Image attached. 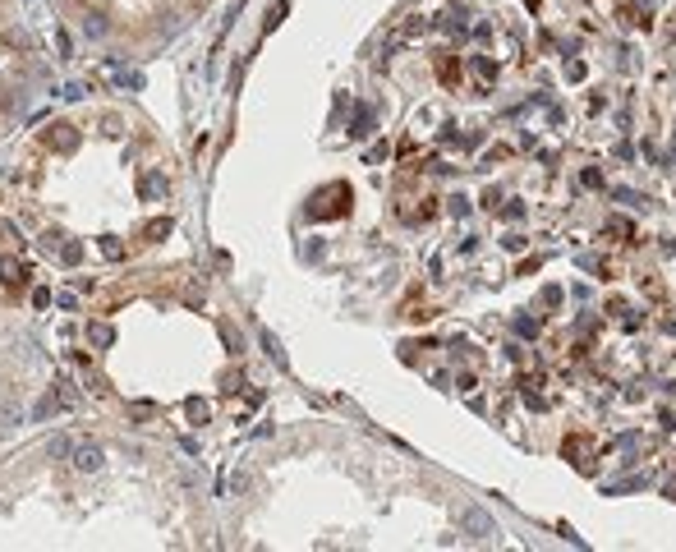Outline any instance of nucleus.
<instances>
[{"instance_id": "obj_1", "label": "nucleus", "mask_w": 676, "mask_h": 552, "mask_svg": "<svg viewBox=\"0 0 676 552\" xmlns=\"http://www.w3.org/2000/svg\"><path fill=\"white\" fill-rule=\"evenodd\" d=\"M460 529H465L469 539H493L497 534V520L488 516L483 507H465V511H460Z\"/></svg>"}, {"instance_id": "obj_2", "label": "nucleus", "mask_w": 676, "mask_h": 552, "mask_svg": "<svg viewBox=\"0 0 676 552\" xmlns=\"http://www.w3.org/2000/svg\"><path fill=\"white\" fill-rule=\"evenodd\" d=\"M345 198H350V184H336V189H322L318 198L309 202V217H327V212H345Z\"/></svg>"}, {"instance_id": "obj_3", "label": "nucleus", "mask_w": 676, "mask_h": 552, "mask_svg": "<svg viewBox=\"0 0 676 552\" xmlns=\"http://www.w3.org/2000/svg\"><path fill=\"white\" fill-rule=\"evenodd\" d=\"M70 460H74L78 474H97L106 465V451L97 447V442H78V447H70Z\"/></svg>"}, {"instance_id": "obj_4", "label": "nucleus", "mask_w": 676, "mask_h": 552, "mask_svg": "<svg viewBox=\"0 0 676 552\" xmlns=\"http://www.w3.org/2000/svg\"><path fill=\"white\" fill-rule=\"evenodd\" d=\"M70 401H74L70 391H51V396H42V401H37V410H33V419H51V414H55V410H65Z\"/></svg>"}, {"instance_id": "obj_5", "label": "nucleus", "mask_w": 676, "mask_h": 552, "mask_svg": "<svg viewBox=\"0 0 676 552\" xmlns=\"http://www.w3.org/2000/svg\"><path fill=\"white\" fill-rule=\"evenodd\" d=\"M139 193L143 198H166V175L161 171H148V175L139 180Z\"/></svg>"}, {"instance_id": "obj_6", "label": "nucleus", "mask_w": 676, "mask_h": 552, "mask_svg": "<svg viewBox=\"0 0 676 552\" xmlns=\"http://www.w3.org/2000/svg\"><path fill=\"white\" fill-rule=\"evenodd\" d=\"M23 276H28V267L18 258H0V281L5 286H23Z\"/></svg>"}, {"instance_id": "obj_7", "label": "nucleus", "mask_w": 676, "mask_h": 552, "mask_svg": "<svg viewBox=\"0 0 676 552\" xmlns=\"http://www.w3.org/2000/svg\"><path fill=\"white\" fill-rule=\"evenodd\" d=\"M217 332H221V341H225V350H230V355H244V336H240V327H235V323H225V318H221Z\"/></svg>"}, {"instance_id": "obj_8", "label": "nucleus", "mask_w": 676, "mask_h": 552, "mask_svg": "<svg viewBox=\"0 0 676 552\" xmlns=\"http://www.w3.org/2000/svg\"><path fill=\"white\" fill-rule=\"evenodd\" d=\"M373 111H368V106H359L355 111V120H350V134H355V139H368V134H373Z\"/></svg>"}, {"instance_id": "obj_9", "label": "nucleus", "mask_w": 676, "mask_h": 552, "mask_svg": "<svg viewBox=\"0 0 676 552\" xmlns=\"http://www.w3.org/2000/svg\"><path fill=\"white\" fill-rule=\"evenodd\" d=\"M258 341H262V350H267V359H272V364H277V368H286V350H281V341L267 332V327L258 332Z\"/></svg>"}, {"instance_id": "obj_10", "label": "nucleus", "mask_w": 676, "mask_h": 552, "mask_svg": "<svg viewBox=\"0 0 676 552\" xmlns=\"http://www.w3.org/2000/svg\"><path fill=\"white\" fill-rule=\"evenodd\" d=\"M87 341H92V345H111V327H106V323H92V327H87Z\"/></svg>"}, {"instance_id": "obj_11", "label": "nucleus", "mask_w": 676, "mask_h": 552, "mask_svg": "<svg viewBox=\"0 0 676 552\" xmlns=\"http://www.w3.org/2000/svg\"><path fill=\"white\" fill-rule=\"evenodd\" d=\"M607 235H626V239H631L635 226H631V221H621V217H612V221H607Z\"/></svg>"}, {"instance_id": "obj_12", "label": "nucleus", "mask_w": 676, "mask_h": 552, "mask_svg": "<svg viewBox=\"0 0 676 552\" xmlns=\"http://www.w3.org/2000/svg\"><path fill=\"white\" fill-rule=\"evenodd\" d=\"M281 18H286V0H281V5H272V14H267V23H262V28H267V33H277Z\"/></svg>"}, {"instance_id": "obj_13", "label": "nucleus", "mask_w": 676, "mask_h": 552, "mask_svg": "<svg viewBox=\"0 0 676 552\" xmlns=\"http://www.w3.org/2000/svg\"><path fill=\"white\" fill-rule=\"evenodd\" d=\"M616 202H631V207H644V193H635V189H616Z\"/></svg>"}, {"instance_id": "obj_14", "label": "nucleus", "mask_w": 676, "mask_h": 552, "mask_svg": "<svg viewBox=\"0 0 676 552\" xmlns=\"http://www.w3.org/2000/svg\"><path fill=\"white\" fill-rule=\"evenodd\" d=\"M83 28H87V37H102V33H106V23H102V14H87V23H83Z\"/></svg>"}, {"instance_id": "obj_15", "label": "nucleus", "mask_w": 676, "mask_h": 552, "mask_svg": "<svg viewBox=\"0 0 676 552\" xmlns=\"http://www.w3.org/2000/svg\"><path fill=\"white\" fill-rule=\"evenodd\" d=\"M515 332H520V336H538V323H534V318H515Z\"/></svg>"}, {"instance_id": "obj_16", "label": "nucleus", "mask_w": 676, "mask_h": 552, "mask_svg": "<svg viewBox=\"0 0 676 552\" xmlns=\"http://www.w3.org/2000/svg\"><path fill=\"white\" fill-rule=\"evenodd\" d=\"M55 46H60V55H74V46H70V33H65V28L55 33Z\"/></svg>"}, {"instance_id": "obj_17", "label": "nucleus", "mask_w": 676, "mask_h": 552, "mask_svg": "<svg viewBox=\"0 0 676 552\" xmlns=\"http://www.w3.org/2000/svg\"><path fill=\"white\" fill-rule=\"evenodd\" d=\"M70 447H74L70 438H55V442H51V456H65V451H70Z\"/></svg>"}]
</instances>
